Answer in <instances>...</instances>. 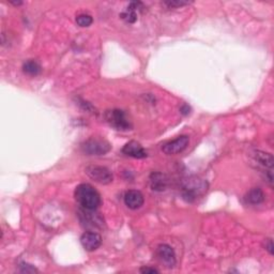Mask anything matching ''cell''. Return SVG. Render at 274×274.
Masks as SVG:
<instances>
[{
  "mask_svg": "<svg viewBox=\"0 0 274 274\" xmlns=\"http://www.w3.org/2000/svg\"><path fill=\"white\" fill-rule=\"evenodd\" d=\"M75 200L81 208L88 210H97L101 205V196L99 192L88 183L79 184L75 189Z\"/></svg>",
  "mask_w": 274,
  "mask_h": 274,
  "instance_id": "cell-1",
  "label": "cell"
},
{
  "mask_svg": "<svg viewBox=\"0 0 274 274\" xmlns=\"http://www.w3.org/2000/svg\"><path fill=\"white\" fill-rule=\"evenodd\" d=\"M208 190V183L201 178L192 176L182 181L181 194L184 201L193 203L203 196Z\"/></svg>",
  "mask_w": 274,
  "mask_h": 274,
  "instance_id": "cell-2",
  "label": "cell"
},
{
  "mask_svg": "<svg viewBox=\"0 0 274 274\" xmlns=\"http://www.w3.org/2000/svg\"><path fill=\"white\" fill-rule=\"evenodd\" d=\"M105 120L109 126L116 130L127 131L131 129V122L129 121L126 113L121 109H111L105 113Z\"/></svg>",
  "mask_w": 274,
  "mask_h": 274,
  "instance_id": "cell-3",
  "label": "cell"
},
{
  "mask_svg": "<svg viewBox=\"0 0 274 274\" xmlns=\"http://www.w3.org/2000/svg\"><path fill=\"white\" fill-rule=\"evenodd\" d=\"M112 146L104 139L91 138L81 143V150L88 155H104L111 151Z\"/></svg>",
  "mask_w": 274,
  "mask_h": 274,
  "instance_id": "cell-4",
  "label": "cell"
},
{
  "mask_svg": "<svg viewBox=\"0 0 274 274\" xmlns=\"http://www.w3.org/2000/svg\"><path fill=\"white\" fill-rule=\"evenodd\" d=\"M78 217L81 225L87 228H102L104 225V220L100 215V213H97L95 210H88L81 208L78 210Z\"/></svg>",
  "mask_w": 274,
  "mask_h": 274,
  "instance_id": "cell-5",
  "label": "cell"
},
{
  "mask_svg": "<svg viewBox=\"0 0 274 274\" xmlns=\"http://www.w3.org/2000/svg\"><path fill=\"white\" fill-rule=\"evenodd\" d=\"M86 174L90 177L92 180L100 184H109L114 179L112 171L103 166H97V165L88 166L86 168Z\"/></svg>",
  "mask_w": 274,
  "mask_h": 274,
  "instance_id": "cell-6",
  "label": "cell"
},
{
  "mask_svg": "<svg viewBox=\"0 0 274 274\" xmlns=\"http://www.w3.org/2000/svg\"><path fill=\"white\" fill-rule=\"evenodd\" d=\"M189 142H190L189 136L182 135V136L178 137V138L165 143V145L162 147V150L164 153L168 154V155L178 154V153L182 152L183 150L187 149V147L189 146Z\"/></svg>",
  "mask_w": 274,
  "mask_h": 274,
  "instance_id": "cell-7",
  "label": "cell"
},
{
  "mask_svg": "<svg viewBox=\"0 0 274 274\" xmlns=\"http://www.w3.org/2000/svg\"><path fill=\"white\" fill-rule=\"evenodd\" d=\"M80 243L83 248L88 252L98 250L102 244V237L95 231H87L80 238Z\"/></svg>",
  "mask_w": 274,
  "mask_h": 274,
  "instance_id": "cell-8",
  "label": "cell"
},
{
  "mask_svg": "<svg viewBox=\"0 0 274 274\" xmlns=\"http://www.w3.org/2000/svg\"><path fill=\"white\" fill-rule=\"evenodd\" d=\"M156 255L168 268H173L176 265V254L173 248H170L167 244H160L156 249Z\"/></svg>",
  "mask_w": 274,
  "mask_h": 274,
  "instance_id": "cell-9",
  "label": "cell"
},
{
  "mask_svg": "<svg viewBox=\"0 0 274 274\" xmlns=\"http://www.w3.org/2000/svg\"><path fill=\"white\" fill-rule=\"evenodd\" d=\"M143 202H145V200H143V195L139 191H128L125 195V204L128 208L132 210L139 209L143 205Z\"/></svg>",
  "mask_w": 274,
  "mask_h": 274,
  "instance_id": "cell-10",
  "label": "cell"
},
{
  "mask_svg": "<svg viewBox=\"0 0 274 274\" xmlns=\"http://www.w3.org/2000/svg\"><path fill=\"white\" fill-rule=\"evenodd\" d=\"M122 152L128 156L134 157V159H145L147 157L148 153L145 149L142 148L140 143L137 141H130L127 145L123 147Z\"/></svg>",
  "mask_w": 274,
  "mask_h": 274,
  "instance_id": "cell-11",
  "label": "cell"
},
{
  "mask_svg": "<svg viewBox=\"0 0 274 274\" xmlns=\"http://www.w3.org/2000/svg\"><path fill=\"white\" fill-rule=\"evenodd\" d=\"M141 9H143V5L141 2H131L129 4V6L127 8V10L125 12H122L120 14V17L125 20L126 23L129 24H134L137 17H138V14H137V12L140 11Z\"/></svg>",
  "mask_w": 274,
  "mask_h": 274,
  "instance_id": "cell-12",
  "label": "cell"
},
{
  "mask_svg": "<svg viewBox=\"0 0 274 274\" xmlns=\"http://www.w3.org/2000/svg\"><path fill=\"white\" fill-rule=\"evenodd\" d=\"M167 178L162 173H152L150 176V186L155 192H163L167 188Z\"/></svg>",
  "mask_w": 274,
  "mask_h": 274,
  "instance_id": "cell-13",
  "label": "cell"
},
{
  "mask_svg": "<svg viewBox=\"0 0 274 274\" xmlns=\"http://www.w3.org/2000/svg\"><path fill=\"white\" fill-rule=\"evenodd\" d=\"M253 157H254V160L255 162H257L258 165L263 166L264 168H268L272 170L274 161H273V156L270 153H266L257 150V151H255L254 154H253Z\"/></svg>",
  "mask_w": 274,
  "mask_h": 274,
  "instance_id": "cell-14",
  "label": "cell"
},
{
  "mask_svg": "<svg viewBox=\"0 0 274 274\" xmlns=\"http://www.w3.org/2000/svg\"><path fill=\"white\" fill-rule=\"evenodd\" d=\"M265 193L259 188L252 189L248 194L245 195V202L251 205H259L265 202Z\"/></svg>",
  "mask_w": 274,
  "mask_h": 274,
  "instance_id": "cell-15",
  "label": "cell"
},
{
  "mask_svg": "<svg viewBox=\"0 0 274 274\" xmlns=\"http://www.w3.org/2000/svg\"><path fill=\"white\" fill-rule=\"evenodd\" d=\"M42 71V68L34 60H28L23 65V72L29 76H37Z\"/></svg>",
  "mask_w": 274,
  "mask_h": 274,
  "instance_id": "cell-16",
  "label": "cell"
},
{
  "mask_svg": "<svg viewBox=\"0 0 274 274\" xmlns=\"http://www.w3.org/2000/svg\"><path fill=\"white\" fill-rule=\"evenodd\" d=\"M76 23L80 27H89L93 23V19L88 14H79L76 17Z\"/></svg>",
  "mask_w": 274,
  "mask_h": 274,
  "instance_id": "cell-17",
  "label": "cell"
},
{
  "mask_svg": "<svg viewBox=\"0 0 274 274\" xmlns=\"http://www.w3.org/2000/svg\"><path fill=\"white\" fill-rule=\"evenodd\" d=\"M19 267H20V272H23V273H38V270L29 264L23 263V264H20Z\"/></svg>",
  "mask_w": 274,
  "mask_h": 274,
  "instance_id": "cell-18",
  "label": "cell"
},
{
  "mask_svg": "<svg viewBox=\"0 0 274 274\" xmlns=\"http://www.w3.org/2000/svg\"><path fill=\"white\" fill-rule=\"evenodd\" d=\"M164 4L167 5L168 8H179V6H183L189 4V2H184V1H166L164 2Z\"/></svg>",
  "mask_w": 274,
  "mask_h": 274,
  "instance_id": "cell-19",
  "label": "cell"
},
{
  "mask_svg": "<svg viewBox=\"0 0 274 274\" xmlns=\"http://www.w3.org/2000/svg\"><path fill=\"white\" fill-rule=\"evenodd\" d=\"M160 271L155 269V268H151V267H143V268L140 269V273L143 274H151V273H159Z\"/></svg>",
  "mask_w": 274,
  "mask_h": 274,
  "instance_id": "cell-20",
  "label": "cell"
},
{
  "mask_svg": "<svg viewBox=\"0 0 274 274\" xmlns=\"http://www.w3.org/2000/svg\"><path fill=\"white\" fill-rule=\"evenodd\" d=\"M266 250L268 251L271 255H273V242L271 239L266 240Z\"/></svg>",
  "mask_w": 274,
  "mask_h": 274,
  "instance_id": "cell-21",
  "label": "cell"
},
{
  "mask_svg": "<svg viewBox=\"0 0 274 274\" xmlns=\"http://www.w3.org/2000/svg\"><path fill=\"white\" fill-rule=\"evenodd\" d=\"M180 111H181V113H182L183 115H189V114H190V107H189L188 105H183V106L181 107Z\"/></svg>",
  "mask_w": 274,
  "mask_h": 274,
  "instance_id": "cell-22",
  "label": "cell"
}]
</instances>
